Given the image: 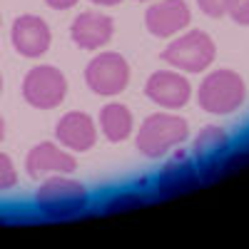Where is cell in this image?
Instances as JSON below:
<instances>
[{"mask_svg": "<svg viewBox=\"0 0 249 249\" xmlns=\"http://www.w3.org/2000/svg\"><path fill=\"white\" fill-rule=\"evenodd\" d=\"M90 195L85 184L68 175H48L35 192V207L50 219H70L88 210Z\"/></svg>", "mask_w": 249, "mask_h": 249, "instance_id": "cell-1", "label": "cell"}, {"mask_svg": "<svg viewBox=\"0 0 249 249\" xmlns=\"http://www.w3.org/2000/svg\"><path fill=\"white\" fill-rule=\"evenodd\" d=\"M187 137H190V124H187L184 117L170 112H155L140 124L135 144L144 157L160 160L172 147L182 144Z\"/></svg>", "mask_w": 249, "mask_h": 249, "instance_id": "cell-2", "label": "cell"}, {"mask_svg": "<svg viewBox=\"0 0 249 249\" xmlns=\"http://www.w3.org/2000/svg\"><path fill=\"white\" fill-rule=\"evenodd\" d=\"M247 97V85L234 70H212L197 90V102L210 115H230L242 107Z\"/></svg>", "mask_w": 249, "mask_h": 249, "instance_id": "cell-3", "label": "cell"}, {"mask_svg": "<svg viewBox=\"0 0 249 249\" xmlns=\"http://www.w3.org/2000/svg\"><path fill=\"white\" fill-rule=\"evenodd\" d=\"M214 55H217L214 40L202 30L184 33L162 50V60L184 72H204L214 62Z\"/></svg>", "mask_w": 249, "mask_h": 249, "instance_id": "cell-4", "label": "cell"}, {"mask_svg": "<svg viewBox=\"0 0 249 249\" xmlns=\"http://www.w3.org/2000/svg\"><path fill=\"white\" fill-rule=\"evenodd\" d=\"M85 82L95 95L115 97L130 82V65L120 53H100L85 68Z\"/></svg>", "mask_w": 249, "mask_h": 249, "instance_id": "cell-5", "label": "cell"}, {"mask_svg": "<svg viewBox=\"0 0 249 249\" xmlns=\"http://www.w3.org/2000/svg\"><path fill=\"white\" fill-rule=\"evenodd\" d=\"M68 95V80L57 68L53 65H37L28 70L23 80V97L28 105L37 110H53L62 105Z\"/></svg>", "mask_w": 249, "mask_h": 249, "instance_id": "cell-6", "label": "cell"}, {"mask_svg": "<svg viewBox=\"0 0 249 249\" xmlns=\"http://www.w3.org/2000/svg\"><path fill=\"white\" fill-rule=\"evenodd\" d=\"M144 95L164 110H179L190 102L192 85H190V80L179 72L160 70V72H152L147 77V82H144Z\"/></svg>", "mask_w": 249, "mask_h": 249, "instance_id": "cell-7", "label": "cell"}, {"mask_svg": "<svg viewBox=\"0 0 249 249\" xmlns=\"http://www.w3.org/2000/svg\"><path fill=\"white\" fill-rule=\"evenodd\" d=\"M13 48L23 57H43L50 50L53 35L43 18L37 15H20L10 28Z\"/></svg>", "mask_w": 249, "mask_h": 249, "instance_id": "cell-8", "label": "cell"}, {"mask_svg": "<svg viewBox=\"0 0 249 249\" xmlns=\"http://www.w3.org/2000/svg\"><path fill=\"white\" fill-rule=\"evenodd\" d=\"M192 20L190 5L184 0H157L144 13V25L155 37H175Z\"/></svg>", "mask_w": 249, "mask_h": 249, "instance_id": "cell-9", "label": "cell"}, {"mask_svg": "<svg viewBox=\"0 0 249 249\" xmlns=\"http://www.w3.org/2000/svg\"><path fill=\"white\" fill-rule=\"evenodd\" d=\"M112 33H115L112 18L97 10L80 13L70 25V37L80 50H100L112 40Z\"/></svg>", "mask_w": 249, "mask_h": 249, "instance_id": "cell-10", "label": "cell"}, {"mask_svg": "<svg viewBox=\"0 0 249 249\" xmlns=\"http://www.w3.org/2000/svg\"><path fill=\"white\" fill-rule=\"evenodd\" d=\"M75 167H77V160L55 142L35 144L25 160V170L33 179L48 177V175H70L75 172Z\"/></svg>", "mask_w": 249, "mask_h": 249, "instance_id": "cell-11", "label": "cell"}, {"mask_svg": "<svg viewBox=\"0 0 249 249\" xmlns=\"http://www.w3.org/2000/svg\"><path fill=\"white\" fill-rule=\"evenodd\" d=\"M55 137L62 147H68L72 152H88L97 142L95 120L88 112H68L55 124Z\"/></svg>", "mask_w": 249, "mask_h": 249, "instance_id": "cell-12", "label": "cell"}, {"mask_svg": "<svg viewBox=\"0 0 249 249\" xmlns=\"http://www.w3.org/2000/svg\"><path fill=\"white\" fill-rule=\"evenodd\" d=\"M230 152V135L217 124H207V127L195 137L192 144V155L195 160H199V172L204 170H214V175L219 172V160Z\"/></svg>", "mask_w": 249, "mask_h": 249, "instance_id": "cell-13", "label": "cell"}, {"mask_svg": "<svg viewBox=\"0 0 249 249\" xmlns=\"http://www.w3.org/2000/svg\"><path fill=\"white\" fill-rule=\"evenodd\" d=\"M100 127L110 142H124L135 130L132 112L122 102H110L100 110Z\"/></svg>", "mask_w": 249, "mask_h": 249, "instance_id": "cell-14", "label": "cell"}, {"mask_svg": "<svg viewBox=\"0 0 249 249\" xmlns=\"http://www.w3.org/2000/svg\"><path fill=\"white\" fill-rule=\"evenodd\" d=\"M199 182V170L192 162H179V164H170L157 179V195L167 197V195H177L190 190L192 184Z\"/></svg>", "mask_w": 249, "mask_h": 249, "instance_id": "cell-15", "label": "cell"}, {"mask_svg": "<svg viewBox=\"0 0 249 249\" xmlns=\"http://www.w3.org/2000/svg\"><path fill=\"white\" fill-rule=\"evenodd\" d=\"M142 202H144V197L137 195V192H122V195H115L105 204V212H127V210H135Z\"/></svg>", "mask_w": 249, "mask_h": 249, "instance_id": "cell-16", "label": "cell"}, {"mask_svg": "<svg viewBox=\"0 0 249 249\" xmlns=\"http://www.w3.org/2000/svg\"><path fill=\"white\" fill-rule=\"evenodd\" d=\"M15 184H18V170H15V164H13L10 155L0 152V192L13 190Z\"/></svg>", "mask_w": 249, "mask_h": 249, "instance_id": "cell-17", "label": "cell"}, {"mask_svg": "<svg viewBox=\"0 0 249 249\" xmlns=\"http://www.w3.org/2000/svg\"><path fill=\"white\" fill-rule=\"evenodd\" d=\"M234 0H197V5L204 15H210V18H222L227 15V10L232 8Z\"/></svg>", "mask_w": 249, "mask_h": 249, "instance_id": "cell-18", "label": "cell"}, {"mask_svg": "<svg viewBox=\"0 0 249 249\" xmlns=\"http://www.w3.org/2000/svg\"><path fill=\"white\" fill-rule=\"evenodd\" d=\"M227 15L239 25H249V0H234L232 8L227 10Z\"/></svg>", "mask_w": 249, "mask_h": 249, "instance_id": "cell-19", "label": "cell"}, {"mask_svg": "<svg viewBox=\"0 0 249 249\" xmlns=\"http://www.w3.org/2000/svg\"><path fill=\"white\" fill-rule=\"evenodd\" d=\"M45 3L53 8V10H70V8H75L80 0H45Z\"/></svg>", "mask_w": 249, "mask_h": 249, "instance_id": "cell-20", "label": "cell"}, {"mask_svg": "<svg viewBox=\"0 0 249 249\" xmlns=\"http://www.w3.org/2000/svg\"><path fill=\"white\" fill-rule=\"evenodd\" d=\"M90 3H95V5H105V8H110V5H120L122 0H90Z\"/></svg>", "mask_w": 249, "mask_h": 249, "instance_id": "cell-21", "label": "cell"}, {"mask_svg": "<svg viewBox=\"0 0 249 249\" xmlns=\"http://www.w3.org/2000/svg\"><path fill=\"white\" fill-rule=\"evenodd\" d=\"M3 140H5V120L0 117V142H3Z\"/></svg>", "mask_w": 249, "mask_h": 249, "instance_id": "cell-22", "label": "cell"}, {"mask_svg": "<svg viewBox=\"0 0 249 249\" xmlns=\"http://www.w3.org/2000/svg\"><path fill=\"white\" fill-rule=\"evenodd\" d=\"M0 95H3V75H0Z\"/></svg>", "mask_w": 249, "mask_h": 249, "instance_id": "cell-23", "label": "cell"}, {"mask_svg": "<svg viewBox=\"0 0 249 249\" xmlns=\"http://www.w3.org/2000/svg\"><path fill=\"white\" fill-rule=\"evenodd\" d=\"M3 222H5V217H3V214H0V224H3Z\"/></svg>", "mask_w": 249, "mask_h": 249, "instance_id": "cell-24", "label": "cell"}, {"mask_svg": "<svg viewBox=\"0 0 249 249\" xmlns=\"http://www.w3.org/2000/svg\"><path fill=\"white\" fill-rule=\"evenodd\" d=\"M140 3H147V0H140Z\"/></svg>", "mask_w": 249, "mask_h": 249, "instance_id": "cell-25", "label": "cell"}]
</instances>
